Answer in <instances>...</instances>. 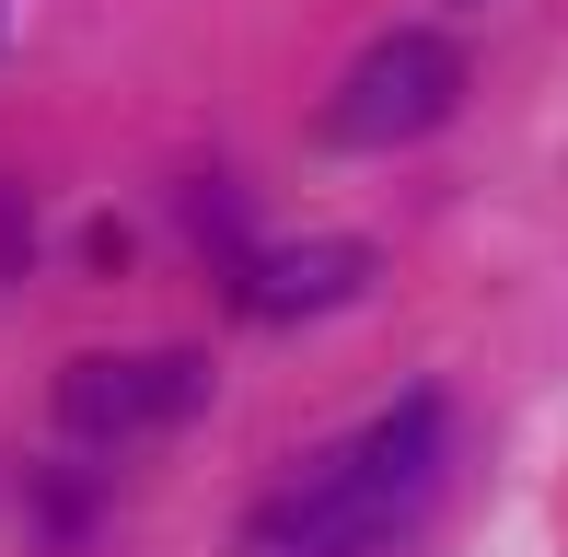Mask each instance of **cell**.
I'll list each match as a JSON object with an SVG mask.
<instances>
[{
    "label": "cell",
    "instance_id": "cell-3",
    "mask_svg": "<svg viewBox=\"0 0 568 557\" xmlns=\"http://www.w3.org/2000/svg\"><path fill=\"white\" fill-rule=\"evenodd\" d=\"M210 407V361L197 348H105V361L59 372V429L70 442H151Z\"/></svg>",
    "mask_w": 568,
    "mask_h": 557
},
{
    "label": "cell",
    "instance_id": "cell-4",
    "mask_svg": "<svg viewBox=\"0 0 568 557\" xmlns=\"http://www.w3.org/2000/svg\"><path fill=\"white\" fill-rule=\"evenodd\" d=\"M372 291V244L325 233V244H278V256H244V314L291 325V314H337V302Z\"/></svg>",
    "mask_w": 568,
    "mask_h": 557
},
{
    "label": "cell",
    "instance_id": "cell-1",
    "mask_svg": "<svg viewBox=\"0 0 568 557\" xmlns=\"http://www.w3.org/2000/svg\"><path fill=\"white\" fill-rule=\"evenodd\" d=\"M442 395H395L359 442H337L325 465H302L291 488L255 512V557H372L395 535L406 512L429 499V476H442Z\"/></svg>",
    "mask_w": 568,
    "mask_h": 557
},
{
    "label": "cell",
    "instance_id": "cell-2",
    "mask_svg": "<svg viewBox=\"0 0 568 557\" xmlns=\"http://www.w3.org/2000/svg\"><path fill=\"white\" fill-rule=\"evenodd\" d=\"M464 105V47L429 36V23H395L348 59V82L325 93V140L337 151H395V140H429L442 117Z\"/></svg>",
    "mask_w": 568,
    "mask_h": 557
}]
</instances>
